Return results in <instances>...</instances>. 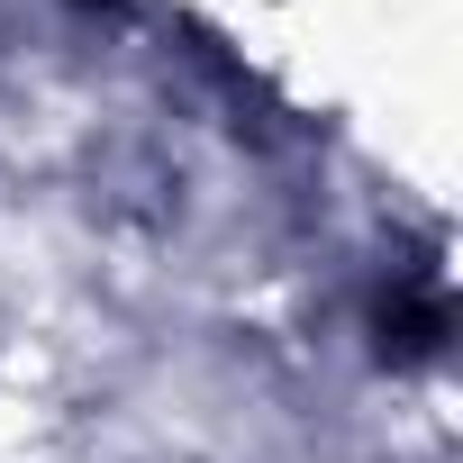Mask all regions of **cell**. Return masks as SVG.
<instances>
[{"label":"cell","instance_id":"6da1fadb","mask_svg":"<svg viewBox=\"0 0 463 463\" xmlns=\"http://www.w3.org/2000/svg\"><path fill=\"white\" fill-rule=\"evenodd\" d=\"M445 327H454V309H445L436 282H400L382 300V354H400V364H427L445 345Z\"/></svg>","mask_w":463,"mask_h":463}]
</instances>
